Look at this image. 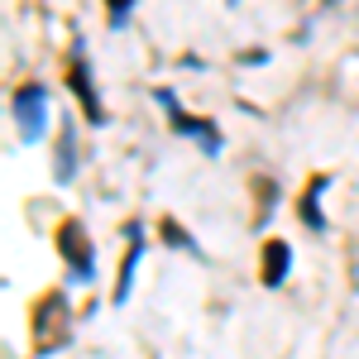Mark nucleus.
<instances>
[{
    "instance_id": "nucleus-10",
    "label": "nucleus",
    "mask_w": 359,
    "mask_h": 359,
    "mask_svg": "<svg viewBox=\"0 0 359 359\" xmlns=\"http://www.w3.org/2000/svg\"><path fill=\"white\" fill-rule=\"evenodd\" d=\"M154 230H158V240H163L168 249H177V254H187V259H206V249L196 245V235H192L182 221H177L172 211H163V216L154 221Z\"/></svg>"
},
{
    "instance_id": "nucleus-11",
    "label": "nucleus",
    "mask_w": 359,
    "mask_h": 359,
    "mask_svg": "<svg viewBox=\"0 0 359 359\" xmlns=\"http://www.w3.org/2000/svg\"><path fill=\"white\" fill-rule=\"evenodd\" d=\"M249 187H254V216H249V225H254V230H264V225L273 221L278 196H283V192H278V182L269 177V172H259V177H254Z\"/></svg>"
},
{
    "instance_id": "nucleus-12",
    "label": "nucleus",
    "mask_w": 359,
    "mask_h": 359,
    "mask_svg": "<svg viewBox=\"0 0 359 359\" xmlns=\"http://www.w3.org/2000/svg\"><path fill=\"white\" fill-rule=\"evenodd\" d=\"M106 5V25L120 34V29L130 25V15H135V0H101Z\"/></svg>"
},
{
    "instance_id": "nucleus-2",
    "label": "nucleus",
    "mask_w": 359,
    "mask_h": 359,
    "mask_svg": "<svg viewBox=\"0 0 359 359\" xmlns=\"http://www.w3.org/2000/svg\"><path fill=\"white\" fill-rule=\"evenodd\" d=\"M53 249L67 269V283L72 287H91L96 283V245H91V230H86L82 216H62L53 225Z\"/></svg>"
},
{
    "instance_id": "nucleus-8",
    "label": "nucleus",
    "mask_w": 359,
    "mask_h": 359,
    "mask_svg": "<svg viewBox=\"0 0 359 359\" xmlns=\"http://www.w3.org/2000/svg\"><path fill=\"white\" fill-rule=\"evenodd\" d=\"M292 273V245L283 240V235H269L264 245H259V283L264 287H283Z\"/></svg>"
},
{
    "instance_id": "nucleus-14",
    "label": "nucleus",
    "mask_w": 359,
    "mask_h": 359,
    "mask_svg": "<svg viewBox=\"0 0 359 359\" xmlns=\"http://www.w3.org/2000/svg\"><path fill=\"white\" fill-rule=\"evenodd\" d=\"M225 5H240V0H225Z\"/></svg>"
},
{
    "instance_id": "nucleus-7",
    "label": "nucleus",
    "mask_w": 359,
    "mask_h": 359,
    "mask_svg": "<svg viewBox=\"0 0 359 359\" xmlns=\"http://www.w3.org/2000/svg\"><path fill=\"white\" fill-rule=\"evenodd\" d=\"M331 172H311L302 182V192H297V201H292V211H297V221H302L306 235H326L331 230V221H326V206H321V196L331 192Z\"/></svg>"
},
{
    "instance_id": "nucleus-3",
    "label": "nucleus",
    "mask_w": 359,
    "mask_h": 359,
    "mask_svg": "<svg viewBox=\"0 0 359 359\" xmlns=\"http://www.w3.org/2000/svg\"><path fill=\"white\" fill-rule=\"evenodd\" d=\"M154 101L168 111V130L177 139H192L196 149L206 154V158H216L225 149V135H221V125L211 120V115H192V111H182V101H177V91L172 86H154Z\"/></svg>"
},
{
    "instance_id": "nucleus-9",
    "label": "nucleus",
    "mask_w": 359,
    "mask_h": 359,
    "mask_svg": "<svg viewBox=\"0 0 359 359\" xmlns=\"http://www.w3.org/2000/svg\"><path fill=\"white\" fill-rule=\"evenodd\" d=\"M72 177H77V125L62 120L57 125V144H53V182L67 187Z\"/></svg>"
},
{
    "instance_id": "nucleus-6",
    "label": "nucleus",
    "mask_w": 359,
    "mask_h": 359,
    "mask_svg": "<svg viewBox=\"0 0 359 359\" xmlns=\"http://www.w3.org/2000/svg\"><path fill=\"white\" fill-rule=\"evenodd\" d=\"M120 235H125V254H120V264H115V287H111V302L115 306H125L130 302V292H135V273H139V264H144V221H125L120 225Z\"/></svg>"
},
{
    "instance_id": "nucleus-1",
    "label": "nucleus",
    "mask_w": 359,
    "mask_h": 359,
    "mask_svg": "<svg viewBox=\"0 0 359 359\" xmlns=\"http://www.w3.org/2000/svg\"><path fill=\"white\" fill-rule=\"evenodd\" d=\"M72 302H67V287H43L34 302H29V350L34 359L53 355L72 340Z\"/></svg>"
},
{
    "instance_id": "nucleus-13",
    "label": "nucleus",
    "mask_w": 359,
    "mask_h": 359,
    "mask_svg": "<svg viewBox=\"0 0 359 359\" xmlns=\"http://www.w3.org/2000/svg\"><path fill=\"white\" fill-rule=\"evenodd\" d=\"M235 62H240V67H264V62H269V53H264V48H245Z\"/></svg>"
},
{
    "instance_id": "nucleus-4",
    "label": "nucleus",
    "mask_w": 359,
    "mask_h": 359,
    "mask_svg": "<svg viewBox=\"0 0 359 359\" xmlns=\"http://www.w3.org/2000/svg\"><path fill=\"white\" fill-rule=\"evenodd\" d=\"M62 86L72 91V101H77V111L91 130H101L111 115H106V101H101V91H96V77H91V62H86V43L82 34L72 39V48H67V67H62Z\"/></svg>"
},
{
    "instance_id": "nucleus-5",
    "label": "nucleus",
    "mask_w": 359,
    "mask_h": 359,
    "mask_svg": "<svg viewBox=\"0 0 359 359\" xmlns=\"http://www.w3.org/2000/svg\"><path fill=\"white\" fill-rule=\"evenodd\" d=\"M48 86L43 82H15L10 91V120H15V135L25 144H39L43 130H48Z\"/></svg>"
}]
</instances>
